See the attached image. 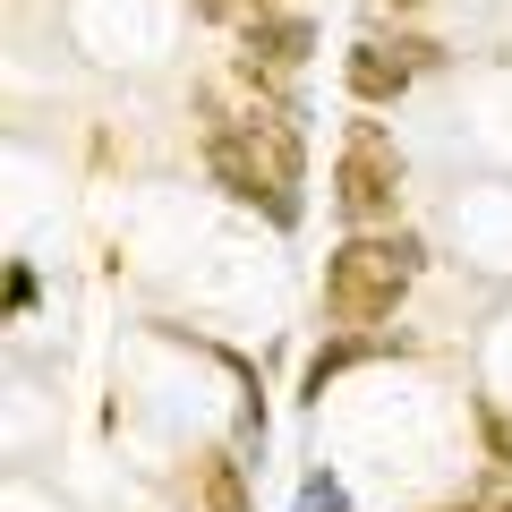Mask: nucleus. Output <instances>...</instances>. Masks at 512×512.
Instances as JSON below:
<instances>
[{
	"instance_id": "f8f14e48",
	"label": "nucleus",
	"mask_w": 512,
	"mask_h": 512,
	"mask_svg": "<svg viewBox=\"0 0 512 512\" xmlns=\"http://www.w3.org/2000/svg\"><path fill=\"white\" fill-rule=\"evenodd\" d=\"M461 512H470V504H461Z\"/></svg>"
},
{
	"instance_id": "ddd939ff",
	"label": "nucleus",
	"mask_w": 512,
	"mask_h": 512,
	"mask_svg": "<svg viewBox=\"0 0 512 512\" xmlns=\"http://www.w3.org/2000/svg\"><path fill=\"white\" fill-rule=\"evenodd\" d=\"M504 512H512V504H504Z\"/></svg>"
},
{
	"instance_id": "39448f33",
	"label": "nucleus",
	"mask_w": 512,
	"mask_h": 512,
	"mask_svg": "<svg viewBox=\"0 0 512 512\" xmlns=\"http://www.w3.org/2000/svg\"><path fill=\"white\" fill-rule=\"evenodd\" d=\"M342 77H350V94H359V103H393V94H402L419 69H410L402 52H384V43H350Z\"/></svg>"
},
{
	"instance_id": "0eeeda50",
	"label": "nucleus",
	"mask_w": 512,
	"mask_h": 512,
	"mask_svg": "<svg viewBox=\"0 0 512 512\" xmlns=\"http://www.w3.org/2000/svg\"><path fill=\"white\" fill-rule=\"evenodd\" d=\"M350 359H359V342H333V350H316V359H308V393H325V384L342 376Z\"/></svg>"
},
{
	"instance_id": "1a4fd4ad",
	"label": "nucleus",
	"mask_w": 512,
	"mask_h": 512,
	"mask_svg": "<svg viewBox=\"0 0 512 512\" xmlns=\"http://www.w3.org/2000/svg\"><path fill=\"white\" fill-rule=\"evenodd\" d=\"M487 444H495V461H512V419L504 410H487Z\"/></svg>"
},
{
	"instance_id": "20e7f679",
	"label": "nucleus",
	"mask_w": 512,
	"mask_h": 512,
	"mask_svg": "<svg viewBox=\"0 0 512 512\" xmlns=\"http://www.w3.org/2000/svg\"><path fill=\"white\" fill-rule=\"evenodd\" d=\"M316 52V26L291 18V9H256L248 18V60H265V69H299V60Z\"/></svg>"
},
{
	"instance_id": "f257e3e1",
	"label": "nucleus",
	"mask_w": 512,
	"mask_h": 512,
	"mask_svg": "<svg viewBox=\"0 0 512 512\" xmlns=\"http://www.w3.org/2000/svg\"><path fill=\"white\" fill-rule=\"evenodd\" d=\"M419 265H427V248L410 231H350L325 265V316L350 325V333L384 325V316L402 308V291L419 282Z\"/></svg>"
},
{
	"instance_id": "423d86ee",
	"label": "nucleus",
	"mask_w": 512,
	"mask_h": 512,
	"mask_svg": "<svg viewBox=\"0 0 512 512\" xmlns=\"http://www.w3.org/2000/svg\"><path fill=\"white\" fill-rule=\"evenodd\" d=\"M197 495H205V512H248V478H239V461L214 453V461L197 470Z\"/></svg>"
},
{
	"instance_id": "7ed1b4c3",
	"label": "nucleus",
	"mask_w": 512,
	"mask_h": 512,
	"mask_svg": "<svg viewBox=\"0 0 512 512\" xmlns=\"http://www.w3.org/2000/svg\"><path fill=\"white\" fill-rule=\"evenodd\" d=\"M205 163H214V180L231 188V197L265 205L274 222H299V197H282V188H274V171H265V154L248 146V120H239V128H222V120L205 128Z\"/></svg>"
},
{
	"instance_id": "9d476101",
	"label": "nucleus",
	"mask_w": 512,
	"mask_h": 512,
	"mask_svg": "<svg viewBox=\"0 0 512 512\" xmlns=\"http://www.w3.org/2000/svg\"><path fill=\"white\" fill-rule=\"evenodd\" d=\"M384 9H419V0H384Z\"/></svg>"
},
{
	"instance_id": "f03ea898",
	"label": "nucleus",
	"mask_w": 512,
	"mask_h": 512,
	"mask_svg": "<svg viewBox=\"0 0 512 512\" xmlns=\"http://www.w3.org/2000/svg\"><path fill=\"white\" fill-rule=\"evenodd\" d=\"M402 205V146L384 120H350L342 128V163H333V214L350 231H393Z\"/></svg>"
},
{
	"instance_id": "6e6552de",
	"label": "nucleus",
	"mask_w": 512,
	"mask_h": 512,
	"mask_svg": "<svg viewBox=\"0 0 512 512\" xmlns=\"http://www.w3.org/2000/svg\"><path fill=\"white\" fill-rule=\"evenodd\" d=\"M299 512H342V487H333V478H308V495H299Z\"/></svg>"
},
{
	"instance_id": "9b49d317",
	"label": "nucleus",
	"mask_w": 512,
	"mask_h": 512,
	"mask_svg": "<svg viewBox=\"0 0 512 512\" xmlns=\"http://www.w3.org/2000/svg\"><path fill=\"white\" fill-rule=\"evenodd\" d=\"M248 9H274V0H248Z\"/></svg>"
}]
</instances>
